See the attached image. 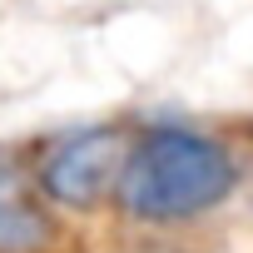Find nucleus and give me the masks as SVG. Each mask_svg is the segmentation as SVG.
<instances>
[{"instance_id": "obj_1", "label": "nucleus", "mask_w": 253, "mask_h": 253, "mask_svg": "<svg viewBox=\"0 0 253 253\" xmlns=\"http://www.w3.org/2000/svg\"><path fill=\"white\" fill-rule=\"evenodd\" d=\"M233 184L238 164L213 134L164 119L129 144L114 199L139 223H184L218 209L233 194Z\"/></svg>"}, {"instance_id": "obj_2", "label": "nucleus", "mask_w": 253, "mask_h": 253, "mask_svg": "<svg viewBox=\"0 0 253 253\" xmlns=\"http://www.w3.org/2000/svg\"><path fill=\"white\" fill-rule=\"evenodd\" d=\"M129 144L119 139V129L109 124H84L60 139H50L35 159V189L40 199L60 204V209H94L104 194L119 189V169Z\"/></svg>"}, {"instance_id": "obj_3", "label": "nucleus", "mask_w": 253, "mask_h": 253, "mask_svg": "<svg viewBox=\"0 0 253 253\" xmlns=\"http://www.w3.org/2000/svg\"><path fill=\"white\" fill-rule=\"evenodd\" d=\"M55 223L35 189V174L0 154V253H40Z\"/></svg>"}]
</instances>
